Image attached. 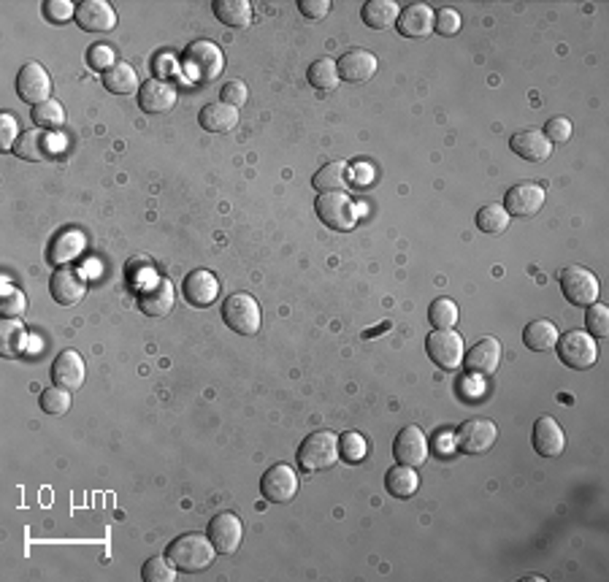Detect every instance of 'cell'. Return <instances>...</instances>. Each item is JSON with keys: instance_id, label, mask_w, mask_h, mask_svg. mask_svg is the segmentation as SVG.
I'll list each match as a JSON object with an SVG mask.
<instances>
[{"instance_id": "cell-43", "label": "cell", "mask_w": 609, "mask_h": 582, "mask_svg": "<svg viewBox=\"0 0 609 582\" xmlns=\"http://www.w3.org/2000/svg\"><path fill=\"white\" fill-rule=\"evenodd\" d=\"M0 309H3V314H5V317H14V320H16V317H22V314H24V309H27V298H24V293L3 282V301H0Z\"/></svg>"}, {"instance_id": "cell-4", "label": "cell", "mask_w": 609, "mask_h": 582, "mask_svg": "<svg viewBox=\"0 0 609 582\" xmlns=\"http://www.w3.org/2000/svg\"><path fill=\"white\" fill-rule=\"evenodd\" d=\"M339 461V439L331 431L309 434L298 447V464L304 472H325Z\"/></svg>"}, {"instance_id": "cell-32", "label": "cell", "mask_w": 609, "mask_h": 582, "mask_svg": "<svg viewBox=\"0 0 609 582\" xmlns=\"http://www.w3.org/2000/svg\"><path fill=\"white\" fill-rule=\"evenodd\" d=\"M398 14H401V8L393 0H369L363 5V22L371 30H388V27H393L398 22Z\"/></svg>"}, {"instance_id": "cell-17", "label": "cell", "mask_w": 609, "mask_h": 582, "mask_svg": "<svg viewBox=\"0 0 609 582\" xmlns=\"http://www.w3.org/2000/svg\"><path fill=\"white\" fill-rule=\"evenodd\" d=\"M49 293H52V298H54L60 306H73V304H79V301L84 298L87 282H84V277H81L76 268L60 266V268L52 274V279H49Z\"/></svg>"}, {"instance_id": "cell-13", "label": "cell", "mask_w": 609, "mask_h": 582, "mask_svg": "<svg viewBox=\"0 0 609 582\" xmlns=\"http://www.w3.org/2000/svg\"><path fill=\"white\" fill-rule=\"evenodd\" d=\"M393 455L401 466H423L428 461V439L423 434V428L417 426H404L398 434H396V442H393Z\"/></svg>"}, {"instance_id": "cell-27", "label": "cell", "mask_w": 609, "mask_h": 582, "mask_svg": "<svg viewBox=\"0 0 609 582\" xmlns=\"http://www.w3.org/2000/svg\"><path fill=\"white\" fill-rule=\"evenodd\" d=\"M198 119H201V127L209 133H230L239 125V108H233L222 100H214L201 108Z\"/></svg>"}, {"instance_id": "cell-36", "label": "cell", "mask_w": 609, "mask_h": 582, "mask_svg": "<svg viewBox=\"0 0 609 582\" xmlns=\"http://www.w3.org/2000/svg\"><path fill=\"white\" fill-rule=\"evenodd\" d=\"M314 190L320 192H328V190H342L347 184V163L344 160H333L328 165H323L314 179H312Z\"/></svg>"}, {"instance_id": "cell-22", "label": "cell", "mask_w": 609, "mask_h": 582, "mask_svg": "<svg viewBox=\"0 0 609 582\" xmlns=\"http://www.w3.org/2000/svg\"><path fill=\"white\" fill-rule=\"evenodd\" d=\"M173 301H176V293L168 279H155L149 287L138 293V309L146 317H165L173 309Z\"/></svg>"}, {"instance_id": "cell-47", "label": "cell", "mask_w": 609, "mask_h": 582, "mask_svg": "<svg viewBox=\"0 0 609 582\" xmlns=\"http://www.w3.org/2000/svg\"><path fill=\"white\" fill-rule=\"evenodd\" d=\"M87 62H89V68H95V70H108V68H114L119 60H117V54H114V49L111 46H103V43H98V46H92L89 52H87Z\"/></svg>"}, {"instance_id": "cell-11", "label": "cell", "mask_w": 609, "mask_h": 582, "mask_svg": "<svg viewBox=\"0 0 609 582\" xmlns=\"http://www.w3.org/2000/svg\"><path fill=\"white\" fill-rule=\"evenodd\" d=\"M501 366V342L496 336H485L464 355V369L469 377H493Z\"/></svg>"}, {"instance_id": "cell-18", "label": "cell", "mask_w": 609, "mask_h": 582, "mask_svg": "<svg viewBox=\"0 0 609 582\" xmlns=\"http://www.w3.org/2000/svg\"><path fill=\"white\" fill-rule=\"evenodd\" d=\"M76 24L87 33H111L117 27V11L106 0H84L76 5Z\"/></svg>"}, {"instance_id": "cell-39", "label": "cell", "mask_w": 609, "mask_h": 582, "mask_svg": "<svg viewBox=\"0 0 609 582\" xmlns=\"http://www.w3.org/2000/svg\"><path fill=\"white\" fill-rule=\"evenodd\" d=\"M428 320L436 331H445V328H453L458 323V306L455 301L450 298H436L428 309Z\"/></svg>"}, {"instance_id": "cell-2", "label": "cell", "mask_w": 609, "mask_h": 582, "mask_svg": "<svg viewBox=\"0 0 609 582\" xmlns=\"http://www.w3.org/2000/svg\"><path fill=\"white\" fill-rule=\"evenodd\" d=\"M182 68L184 73L198 81V84H209L214 81L217 76H222V68H225V57H222V49L214 43V41H206V38H198L192 41L184 54H182Z\"/></svg>"}, {"instance_id": "cell-23", "label": "cell", "mask_w": 609, "mask_h": 582, "mask_svg": "<svg viewBox=\"0 0 609 582\" xmlns=\"http://www.w3.org/2000/svg\"><path fill=\"white\" fill-rule=\"evenodd\" d=\"M336 68H339V79L361 84V81H369L377 73V57L366 49H350L339 57Z\"/></svg>"}, {"instance_id": "cell-24", "label": "cell", "mask_w": 609, "mask_h": 582, "mask_svg": "<svg viewBox=\"0 0 609 582\" xmlns=\"http://www.w3.org/2000/svg\"><path fill=\"white\" fill-rule=\"evenodd\" d=\"M396 30L404 38H428L434 33V8L426 3H412L398 14Z\"/></svg>"}, {"instance_id": "cell-51", "label": "cell", "mask_w": 609, "mask_h": 582, "mask_svg": "<svg viewBox=\"0 0 609 582\" xmlns=\"http://www.w3.org/2000/svg\"><path fill=\"white\" fill-rule=\"evenodd\" d=\"M298 8H301V14L309 16V19H323V16L331 11V0H301Z\"/></svg>"}, {"instance_id": "cell-50", "label": "cell", "mask_w": 609, "mask_h": 582, "mask_svg": "<svg viewBox=\"0 0 609 582\" xmlns=\"http://www.w3.org/2000/svg\"><path fill=\"white\" fill-rule=\"evenodd\" d=\"M16 138H19V133H16V119H14V114L5 111V114L0 117V146H3V149H14Z\"/></svg>"}, {"instance_id": "cell-34", "label": "cell", "mask_w": 609, "mask_h": 582, "mask_svg": "<svg viewBox=\"0 0 609 582\" xmlns=\"http://www.w3.org/2000/svg\"><path fill=\"white\" fill-rule=\"evenodd\" d=\"M309 84L314 87V89H320V92H331V89H336L339 87V68H336V62L331 60V57H320V60H314L312 65H309Z\"/></svg>"}, {"instance_id": "cell-10", "label": "cell", "mask_w": 609, "mask_h": 582, "mask_svg": "<svg viewBox=\"0 0 609 582\" xmlns=\"http://www.w3.org/2000/svg\"><path fill=\"white\" fill-rule=\"evenodd\" d=\"M260 491H263V499L266 502H271V504H287L298 493V477H295V472L287 464H274V466H268L263 472Z\"/></svg>"}, {"instance_id": "cell-33", "label": "cell", "mask_w": 609, "mask_h": 582, "mask_svg": "<svg viewBox=\"0 0 609 582\" xmlns=\"http://www.w3.org/2000/svg\"><path fill=\"white\" fill-rule=\"evenodd\" d=\"M0 333H3L0 347H3L5 358H19V355L27 352V331H24V325L19 320L5 317V323L0 325Z\"/></svg>"}, {"instance_id": "cell-49", "label": "cell", "mask_w": 609, "mask_h": 582, "mask_svg": "<svg viewBox=\"0 0 609 582\" xmlns=\"http://www.w3.org/2000/svg\"><path fill=\"white\" fill-rule=\"evenodd\" d=\"M247 98H249V89H247L244 81H228L220 89V100L228 103V106H233V108H241L247 103Z\"/></svg>"}, {"instance_id": "cell-21", "label": "cell", "mask_w": 609, "mask_h": 582, "mask_svg": "<svg viewBox=\"0 0 609 582\" xmlns=\"http://www.w3.org/2000/svg\"><path fill=\"white\" fill-rule=\"evenodd\" d=\"M510 146L518 157H523L526 163H545L550 160L553 155V144L545 138L542 130L537 127H529V130H520L510 138Z\"/></svg>"}, {"instance_id": "cell-26", "label": "cell", "mask_w": 609, "mask_h": 582, "mask_svg": "<svg viewBox=\"0 0 609 582\" xmlns=\"http://www.w3.org/2000/svg\"><path fill=\"white\" fill-rule=\"evenodd\" d=\"M534 450L542 455V458H558L567 447V434L564 428L553 420V418H539L534 423Z\"/></svg>"}, {"instance_id": "cell-28", "label": "cell", "mask_w": 609, "mask_h": 582, "mask_svg": "<svg viewBox=\"0 0 609 582\" xmlns=\"http://www.w3.org/2000/svg\"><path fill=\"white\" fill-rule=\"evenodd\" d=\"M385 488L390 496L396 499H412L420 488V477H417V469L412 466H393L388 474H385Z\"/></svg>"}, {"instance_id": "cell-16", "label": "cell", "mask_w": 609, "mask_h": 582, "mask_svg": "<svg viewBox=\"0 0 609 582\" xmlns=\"http://www.w3.org/2000/svg\"><path fill=\"white\" fill-rule=\"evenodd\" d=\"M176 98H179L176 87L157 76L146 79L138 89V106L144 114H165L176 106Z\"/></svg>"}, {"instance_id": "cell-30", "label": "cell", "mask_w": 609, "mask_h": 582, "mask_svg": "<svg viewBox=\"0 0 609 582\" xmlns=\"http://www.w3.org/2000/svg\"><path fill=\"white\" fill-rule=\"evenodd\" d=\"M558 328L550 323V320H534V323H529L526 325V331H523V342H526V347L529 350H534V352H548V350H553L556 344H558Z\"/></svg>"}, {"instance_id": "cell-46", "label": "cell", "mask_w": 609, "mask_h": 582, "mask_svg": "<svg viewBox=\"0 0 609 582\" xmlns=\"http://www.w3.org/2000/svg\"><path fill=\"white\" fill-rule=\"evenodd\" d=\"M43 16L54 24H62L68 19H76V5L68 0H46L43 3Z\"/></svg>"}, {"instance_id": "cell-7", "label": "cell", "mask_w": 609, "mask_h": 582, "mask_svg": "<svg viewBox=\"0 0 609 582\" xmlns=\"http://www.w3.org/2000/svg\"><path fill=\"white\" fill-rule=\"evenodd\" d=\"M561 290L572 306L588 309L591 304L599 301V279L583 266H567L561 271Z\"/></svg>"}, {"instance_id": "cell-48", "label": "cell", "mask_w": 609, "mask_h": 582, "mask_svg": "<svg viewBox=\"0 0 609 582\" xmlns=\"http://www.w3.org/2000/svg\"><path fill=\"white\" fill-rule=\"evenodd\" d=\"M545 138L550 141V144H567L569 138H572V122L567 119V117H553L548 125H545Z\"/></svg>"}, {"instance_id": "cell-42", "label": "cell", "mask_w": 609, "mask_h": 582, "mask_svg": "<svg viewBox=\"0 0 609 582\" xmlns=\"http://www.w3.org/2000/svg\"><path fill=\"white\" fill-rule=\"evenodd\" d=\"M141 580L144 582H173L176 580V569L171 567L168 559H149L141 567Z\"/></svg>"}, {"instance_id": "cell-1", "label": "cell", "mask_w": 609, "mask_h": 582, "mask_svg": "<svg viewBox=\"0 0 609 582\" xmlns=\"http://www.w3.org/2000/svg\"><path fill=\"white\" fill-rule=\"evenodd\" d=\"M214 556H217V550H214L211 540L201 537V534H182L165 550V559L171 561V567L184 575H195V572L211 567Z\"/></svg>"}, {"instance_id": "cell-9", "label": "cell", "mask_w": 609, "mask_h": 582, "mask_svg": "<svg viewBox=\"0 0 609 582\" xmlns=\"http://www.w3.org/2000/svg\"><path fill=\"white\" fill-rule=\"evenodd\" d=\"M499 439V428L493 420H466L461 423L458 434H455V450L464 455H483L488 453Z\"/></svg>"}, {"instance_id": "cell-29", "label": "cell", "mask_w": 609, "mask_h": 582, "mask_svg": "<svg viewBox=\"0 0 609 582\" xmlns=\"http://www.w3.org/2000/svg\"><path fill=\"white\" fill-rule=\"evenodd\" d=\"M103 87L114 95H133L136 89H141L136 68L130 62H122V60L103 73Z\"/></svg>"}, {"instance_id": "cell-8", "label": "cell", "mask_w": 609, "mask_h": 582, "mask_svg": "<svg viewBox=\"0 0 609 582\" xmlns=\"http://www.w3.org/2000/svg\"><path fill=\"white\" fill-rule=\"evenodd\" d=\"M426 350H428V358L445 371H455L458 366H464V355H466L464 339L453 328H445V331L434 328V333L426 342Z\"/></svg>"}, {"instance_id": "cell-38", "label": "cell", "mask_w": 609, "mask_h": 582, "mask_svg": "<svg viewBox=\"0 0 609 582\" xmlns=\"http://www.w3.org/2000/svg\"><path fill=\"white\" fill-rule=\"evenodd\" d=\"M30 119L41 127V130H57V127H62V122H65V114H62V106L57 103V100H43V103H38V106H33V114H30Z\"/></svg>"}, {"instance_id": "cell-6", "label": "cell", "mask_w": 609, "mask_h": 582, "mask_svg": "<svg viewBox=\"0 0 609 582\" xmlns=\"http://www.w3.org/2000/svg\"><path fill=\"white\" fill-rule=\"evenodd\" d=\"M558 358L575 369V371H588L599 361L596 339L588 331H569L567 336H558Z\"/></svg>"}, {"instance_id": "cell-3", "label": "cell", "mask_w": 609, "mask_h": 582, "mask_svg": "<svg viewBox=\"0 0 609 582\" xmlns=\"http://www.w3.org/2000/svg\"><path fill=\"white\" fill-rule=\"evenodd\" d=\"M222 320L233 333L255 336L263 325V312L249 293H233L222 301Z\"/></svg>"}, {"instance_id": "cell-40", "label": "cell", "mask_w": 609, "mask_h": 582, "mask_svg": "<svg viewBox=\"0 0 609 582\" xmlns=\"http://www.w3.org/2000/svg\"><path fill=\"white\" fill-rule=\"evenodd\" d=\"M70 390H65V388H46L43 393H41V409L46 412V415H65L68 409H70V396H68Z\"/></svg>"}, {"instance_id": "cell-41", "label": "cell", "mask_w": 609, "mask_h": 582, "mask_svg": "<svg viewBox=\"0 0 609 582\" xmlns=\"http://www.w3.org/2000/svg\"><path fill=\"white\" fill-rule=\"evenodd\" d=\"M586 325H588V333L594 339H604L609 336V309L604 304H591L588 312H586Z\"/></svg>"}, {"instance_id": "cell-44", "label": "cell", "mask_w": 609, "mask_h": 582, "mask_svg": "<svg viewBox=\"0 0 609 582\" xmlns=\"http://www.w3.org/2000/svg\"><path fill=\"white\" fill-rule=\"evenodd\" d=\"M339 455H344L352 464L361 461L366 455V439L361 434H355V431L342 434V439H339Z\"/></svg>"}, {"instance_id": "cell-5", "label": "cell", "mask_w": 609, "mask_h": 582, "mask_svg": "<svg viewBox=\"0 0 609 582\" xmlns=\"http://www.w3.org/2000/svg\"><path fill=\"white\" fill-rule=\"evenodd\" d=\"M314 209H317V217H320L323 225H328L333 230H342V233L355 228V222H358V209H355L352 198L344 190L320 192Z\"/></svg>"}, {"instance_id": "cell-12", "label": "cell", "mask_w": 609, "mask_h": 582, "mask_svg": "<svg viewBox=\"0 0 609 582\" xmlns=\"http://www.w3.org/2000/svg\"><path fill=\"white\" fill-rule=\"evenodd\" d=\"M545 206V187L537 182L512 184L504 195V209L510 217H534Z\"/></svg>"}, {"instance_id": "cell-15", "label": "cell", "mask_w": 609, "mask_h": 582, "mask_svg": "<svg viewBox=\"0 0 609 582\" xmlns=\"http://www.w3.org/2000/svg\"><path fill=\"white\" fill-rule=\"evenodd\" d=\"M206 537L211 540V545H214V550L220 556H230V553H236L241 548L244 526H241V521L233 512H220V515L211 518Z\"/></svg>"}, {"instance_id": "cell-19", "label": "cell", "mask_w": 609, "mask_h": 582, "mask_svg": "<svg viewBox=\"0 0 609 582\" xmlns=\"http://www.w3.org/2000/svg\"><path fill=\"white\" fill-rule=\"evenodd\" d=\"M182 293L192 306H211L220 298V279L209 268L190 271L182 282Z\"/></svg>"}, {"instance_id": "cell-20", "label": "cell", "mask_w": 609, "mask_h": 582, "mask_svg": "<svg viewBox=\"0 0 609 582\" xmlns=\"http://www.w3.org/2000/svg\"><path fill=\"white\" fill-rule=\"evenodd\" d=\"M19 160H27V163H41V160H49L57 155V138H52L49 133H43L41 127L35 130H27L16 138L14 149H11Z\"/></svg>"}, {"instance_id": "cell-35", "label": "cell", "mask_w": 609, "mask_h": 582, "mask_svg": "<svg viewBox=\"0 0 609 582\" xmlns=\"http://www.w3.org/2000/svg\"><path fill=\"white\" fill-rule=\"evenodd\" d=\"M81 247H84V239H81V233H79V230H62V233L52 241L49 260H52V263H57V266H62V263L73 260V258L81 252Z\"/></svg>"}, {"instance_id": "cell-53", "label": "cell", "mask_w": 609, "mask_h": 582, "mask_svg": "<svg viewBox=\"0 0 609 582\" xmlns=\"http://www.w3.org/2000/svg\"><path fill=\"white\" fill-rule=\"evenodd\" d=\"M355 176H358V184H361V187H366V184H371L374 171H371L369 165H358V168H355Z\"/></svg>"}, {"instance_id": "cell-25", "label": "cell", "mask_w": 609, "mask_h": 582, "mask_svg": "<svg viewBox=\"0 0 609 582\" xmlns=\"http://www.w3.org/2000/svg\"><path fill=\"white\" fill-rule=\"evenodd\" d=\"M84 358L76 352V350H62L54 363H52V380L57 388H65V390H76L81 388L84 382Z\"/></svg>"}, {"instance_id": "cell-31", "label": "cell", "mask_w": 609, "mask_h": 582, "mask_svg": "<svg viewBox=\"0 0 609 582\" xmlns=\"http://www.w3.org/2000/svg\"><path fill=\"white\" fill-rule=\"evenodd\" d=\"M214 14L228 27H249L252 24V5L247 0H214Z\"/></svg>"}, {"instance_id": "cell-45", "label": "cell", "mask_w": 609, "mask_h": 582, "mask_svg": "<svg viewBox=\"0 0 609 582\" xmlns=\"http://www.w3.org/2000/svg\"><path fill=\"white\" fill-rule=\"evenodd\" d=\"M434 30L439 33V35H455L458 30H461V14L455 11V8H439L436 14H434Z\"/></svg>"}, {"instance_id": "cell-37", "label": "cell", "mask_w": 609, "mask_h": 582, "mask_svg": "<svg viewBox=\"0 0 609 582\" xmlns=\"http://www.w3.org/2000/svg\"><path fill=\"white\" fill-rule=\"evenodd\" d=\"M477 228L483 233H504L510 228V214L501 203H488L477 211Z\"/></svg>"}, {"instance_id": "cell-14", "label": "cell", "mask_w": 609, "mask_h": 582, "mask_svg": "<svg viewBox=\"0 0 609 582\" xmlns=\"http://www.w3.org/2000/svg\"><path fill=\"white\" fill-rule=\"evenodd\" d=\"M16 92L24 103H33V106L49 100L52 79H49L46 68L41 62H24L19 68V76H16Z\"/></svg>"}, {"instance_id": "cell-52", "label": "cell", "mask_w": 609, "mask_h": 582, "mask_svg": "<svg viewBox=\"0 0 609 582\" xmlns=\"http://www.w3.org/2000/svg\"><path fill=\"white\" fill-rule=\"evenodd\" d=\"M152 68H155V73L165 76V73H168L171 68H176V60H173L171 54H163V57H160V60H157V62H155Z\"/></svg>"}]
</instances>
